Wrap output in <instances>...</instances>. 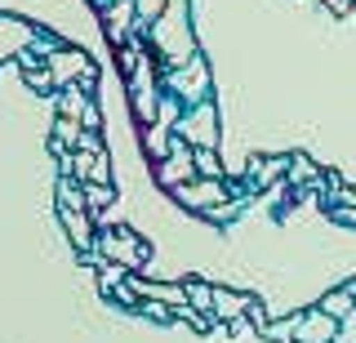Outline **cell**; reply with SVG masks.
Returning a JSON list of instances; mask_svg holds the SVG:
<instances>
[{"instance_id": "5", "label": "cell", "mask_w": 356, "mask_h": 343, "mask_svg": "<svg viewBox=\"0 0 356 343\" xmlns=\"http://www.w3.org/2000/svg\"><path fill=\"white\" fill-rule=\"evenodd\" d=\"M356 308V290H334L321 298V312H330V317H348Z\"/></svg>"}, {"instance_id": "3", "label": "cell", "mask_w": 356, "mask_h": 343, "mask_svg": "<svg viewBox=\"0 0 356 343\" xmlns=\"http://www.w3.org/2000/svg\"><path fill=\"white\" fill-rule=\"evenodd\" d=\"M245 308H254V298L245 294H227V290H214V298H209V312H218L222 321H236Z\"/></svg>"}, {"instance_id": "7", "label": "cell", "mask_w": 356, "mask_h": 343, "mask_svg": "<svg viewBox=\"0 0 356 343\" xmlns=\"http://www.w3.org/2000/svg\"><path fill=\"white\" fill-rule=\"evenodd\" d=\"M178 196H187V201H222V192L214 183L209 187H178Z\"/></svg>"}, {"instance_id": "9", "label": "cell", "mask_w": 356, "mask_h": 343, "mask_svg": "<svg viewBox=\"0 0 356 343\" xmlns=\"http://www.w3.org/2000/svg\"><path fill=\"white\" fill-rule=\"evenodd\" d=\"M187 298L200 308H209V298H214V290H205V285H187Z\"/></svg>"}, {"instance_id": "2", "label": "cell", "mask_w": 356, "mask_h": 343, "mask_svg": "<svg viewBox=\"0 0 356 343\" xmlns=\"http://www.w3.org/2000/svg\"><path fill=\"white\" fill-rule=\"evenodd\" d=\"M294 335L303 339V343H334V335H339V330H334V317L316 308L307 321H298V326H294Z\"/></svg>"}, {"instance_id": "10", "label": "cell", "mask_w": 356, "mask_h": 343, "mask_svg": "<svg viewBox=\"0 0 356 343\" xmlns=\"http://www.w3.org/2000/svg\"><path fill=\"white\" fill-rule=\"evenodd\" d=\"M196 165H205V174H218V161H214V152H205V157H196Z\"/></svg>"}, {"instance_id": "1", "label": "cell", "mask_w": 356, "mask_h": 343, "mask_svg": "<svg viewBox=\"0 0 356 343\" xmlns=\"http://www.w3.org/2000/svg\"><path fill=\"white\" fill-rule=\"evenodd\" d=\"M103 250L120 263V268H138V263L147 259V254H143V246L129 237V232H107V237H103Z\"/></svg>"}, {"instance_id": "6", "label": "cell", "mask_w": 356, "mask_h": 343, "mask_svg": "<svg viewBox=\"0 0 356 343\" xmlns=\"http://www.w3.org/2000/svg\"><path fill=\"white\" fill-rule=\"evenodd\" d=\"M187 174H192V161H183V157H178V161H170V170H161V179L170 183V187H183Z\"/></svg>"}, {"instance_id": "4", "label": "cell", "mask_w": 356, "mask_h": 343, "mask_svg": "<svg viewBox=\"0 0 356 343\" xmlns=\"http://www.w3.org/2000/svg\"><path fill=\"white\" fill-rule=\"evenodd\" d=\"M129 290H138L143 298H165V303H174V308L187 303V285H147V281H129Z\"/></svg>"}, {"instance_id": "8", "label": "cell", "mask_w": 356, "mask_h": 343, "mask_svg": "<svg viewBox=\"0 0 356 343\" xmlns=\"http://www.w3.org/2000/svg\"><path fill=\"white\" fill-rule=\"evenodd\" d=\"M294 326H298V321H281V326H259V330H263V335H272V339H289V335H294Z\"/></svg>"}]
</instances>
